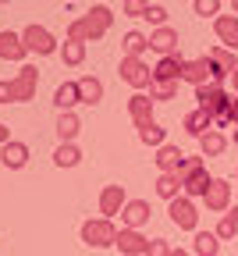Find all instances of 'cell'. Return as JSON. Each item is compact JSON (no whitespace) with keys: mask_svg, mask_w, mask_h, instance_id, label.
<instances>
[{"mask_svg":"<svg viewBox=\"0 0 238 256\" xmlns=\"http://www.w3.org/2000/svg\"><path fill=\"white\" fill-rule=\"evenodd\" d=\"M234 146H238V128H234Z\"/></svg>","mask_w":238,"mask_h":256,"instance_id":"cell-44","label":"cell"},{"mask_svg":"<svg viewBox=\"0 0 238 256\" xmlns=\"http://www.w3.org/2000/svg\"><path fill=\"white\" fill-rule=\"evenodd\" d=\"M128 118L135 121V128L153 124V96H146V92L128 96Z\"/></svg>","mask_w":238,"mask_h":256,"instance_id":"cell-17","label":"cell"},{"mask_svg":"<svg viewBox=\"0 0 238 256\" xmlns=\"http://www.w3.org/2000/svg\"><path fill=\"white\" fill-rule=\"evenodd\" d=\"M192 11L199 14V18H220V0H196V4H192Z\"/></svg>","mask_w":238,"mask_h":256,"instance_id":"cell-35","label":"cell"},{"mask_svg":"<svg viewBox=\"0 0 238 256\" xmlns=\"http://www.w3.org/2000/svg\"><path fill=\"white\" fill-rule=\"evenodd\" d=\"M192 249H196L199 256H217V252H220V238H217L214 232H196Z\"/></svg>","mask_w":238,"mask_h":256,"instance_id":"cell-30","label":"cell"},{"mask_svg":"<svg viewBox=\"0 0 238 256\" xmlns=\"http://www.w3.org/2000/svg\"><path fill=\"white\" fill-rule=\"evenodd\" d=\"M196 104H199V110H206L210 118H217V114L231 104V92H228L220 82H210V86H199V89H196Z\"/></svg>","mask_w":238,"mask_h":256,"instance_id":"cell-7","label":"cell"},{"mask_svg":"<svg viewBox=\"0 0 238 256\" xmlns=\"http://www.w3.org/2000/svg\"><path fill=\"white\" fill-rule=\"evenodd\" d=\"M199 150H202V156H220L228 150V136L220 132V128H214V132H206L199 139Z\"/></svg>","mask_w":238,"mask_h":256,"instance_id":"cell-29","label":"cell"},{"mask_svg":"<svg viewBox=\"0 0 238 256\" xmlns=\"http://www.w3.org/2000/svg\"><path fill=\"white\" fill-rule=\"evenodd\" d=\"M150 96H153V104L156 100H174V96H178V82H153Z\"/></svg>","mask_w":238,"mask_h":256,"instance_id":"cell-34","label":"cell"},{"mask_svg":"<svg viewBox=\"0 0 238 256\" xmlns=\"http://www.w3.org/2000/svg\"><path fill=\"white\" fill-rule=\"evenodd\" d=\"M214 235H217L220 242H231V238L238 235V210H228V214H220V220H217Z\"/></svg>","mask_w":238,"mask_h":256,"instance_id":"cell-31","label":"cell"},{"mask_svg":"<svg viewBox=\"0 0 238 256\" xmlns=\"http://www.w3.org/2000/svg\"><path fill=\"white\" fill-rule=\"evenodd\" d=\"M206 57H210V64H214V82H224V78H231V75L238 72V57H234V50H228V46H214Z\"/></svg>","mask_w":238,"mask_h":256,"instance_id":"cell-10","label":"cell"},{"mask_svg":"<svg viewBox=\"0 0 238 256\" xmlns=\"http://www.w3.org/2000/svg\"><path fill=\"white\" fill-rule=\"evenodd\" d=\"M121 46H124V57H142L150 50V36L139 32V28H128L124 40H121Z\"/></svg>","mask_w":238,"mask_h":256,"instance_id":"cell-27","label":"cell"},{"mask_svg":"<svg viewBox=\"0 0 238 256\" xmlns=\"http://www.w3.org/2000/svg\"><path fill=\"white\" fill-rule=\"evenodd\" d=\"M28 156H32L28 142H18V139H11L8 146H0V164H4L8 171H22V168L28 164Z\"/></svg>","mask_w":238,"mask_h":256,"instance_id":"cell-15","label":"cell"},{"mask_svg":"<svg viewBox=\"0 0 238 256\" xmlns=\"http://www.w3.org/2000/svg\"><path fill=\"white\" fill-rule=\"evenodd\" d=\"M150 50H156L160 57H174L178 54V28H171V25L153 28L150 32Z\"/></svg>","mask_w":238,"mask_h":256,"instance_id":"cell-16","label":"cell"},{"mask_svg":"<svg viewBox=\"0 0 238 256\" xmlns=\"http://www.w3.org/2000/svg\"><path fill=\"white\" fill-rule=\"evenodd\" d=\"M22 43H25V50H28V54H40V57L57 54V36H54L46 25H36V22L22 28Z\"/></svg>","mask_w":238,"mask_h":256,"instance_id":"cell-5","label":"cell"},{"mask_svg":"<svg viewBox=\"0 0 238 256\" xmlns=\"http://www.w3.org/2000/svg\"><path fill=\"white\" fill-rule=\"evenodd\" d=\"M156 168H160V174H182V168H185V153L174 146V142H167V146H160L156 150Z\"/></svg>","mask_w":238,"mask_h":256,"instance_id":"cell-18","label":"cell"},{"mask_svg":"<svg viewBox=\"0 0 238 256\" xmlns=\"http://www.w3.org/2000/svg\"><path fill=\"white\" fill-rule=\"evenodd\" d=\"M57 139L60 142H75V136L82 132V121H78V114L75 110H68V114H57Z\"/></svg>","mask_w":238,"mask_h":256,"instance_id":"cell-24","label":"cell"},{"mask_svg":"<svg viewBox=\"0 0 238 256\" xmlns=\"http://www.w3.org/2000/svg\"><path fill=\"white\" fill-rule=\"evenodd\" d=\"M146 22H150L153 28H164V25H167V8H164V4H150V8H146Z\"/></svg>","mask_w":238,"mask_h":256,"instance_id":"cell-36","label":"cell"},{"mask_svg":"<svg viewBox=\"0 0 238 256\" xmlns=\"http://www.w3.org/2000/svg\"><path fill=\"white\" fill-rule=\"evenodd\" d=\"M234 18H238V0H234Z\"/></svg>","mask_w":238,"mask_h":256,"instance_id":"cell-43","label":"cell"},{"mask_svg":"<svg viewBox=\"0 0 238 256\" xmlns=\"http://www.w3.org/2000/svg\"><path fill=\"white\" fill-rule=\"evenodd\" d=\"M78 92H82V104L86 107H96L100 100H104V82H100L96 75H82L78 78Z\"/></svg>","mask_w":238,"mask_h":256,"instance_id":"cell-26","label":"cell"},{"mask_svg":"<svg viewBox=\"0 0 238 256\" xmlns=\"http://www.w3.org/2000/svg\"><path fill=\"white\" fill-rule=\"evenodd\" d=\"M146 256H171V246H167V238H153Z\"/></svg>","mask_w":238,"mask_h":256,"instance_id":"cell-38","label":"cell"},{"mask_svg":"<svg viewBox=\"0 0 238 256\" xmlns=\"http://www.w3.org/2000/svg\"><path fill=\"white\" fill-rule=\"evenodd\" d=\"M167 217H171V224H178L182 232H192V235L199 232V210L188 196H178V200L167 203Z\"/></svg>","mask_w":238,"mask_h":256,"instance_id":"cell-8","label":"cell"},{"mask_svg":"<svg viewBox=\"0 0 238 256\" xmlns=\"http://www.w3.org/2000/svg\"><path fill=\"white\" fill-rule=\"evenodd\" d=\"M231 114H234V128H238V96H231Z\"/></svg>","mask_w":238,"mask_h":256,"instance_id":"cell-40","label":"cell"},{"mask_svg":"<svg viewBox=\"0 0 238 256\" xmlns=\"http://www.w3.org/2000/svg\"><path fill=\"white\" fill-rule=\"evenodd\" d=\"M54 104H57V110H60V114H68V110H75V107L82 104V92H78V82H60V86L54 89Z\"/></svg>","mask_w":238,"mask_h":256,"instance_id":"cell-21","label":"cell"},{"mask_svg":"<svg viewBox=\"0 0 238 256\" xmlns=\"http://www.w3.org/2000/svg\"><path fill=\"white\" fill-rule=\"evenodd\" d=\"M110 25H114V11L107 4H92L82 18H75L68 25V40L72 43H96L110 32Z\"/></svg>","mask_w":238,"mask_h":256,"instance_id":"cell-1","label":"cell"},{"mask_svg":"<svg viewBox=\"0 0 238 256\" xmlns=\"http://www.w3.org/2000/svg\"><path fill=\"white\" fill-rule=\"evenodd\" d=\"M8 142H11V128L0 121V146H8Z\"/></svg>","mask_w":238,"mask_h":256,"instance_id":"cell-39","label":"cell"},{"mask_svg":"<svg viewBox=\"0 0 238 256\" xmlns=\"http://www.w3.org/2000/svg\"><path fill=\"white\" fill-rule=\"evenodd\" d=\"M182 185L188 200H202L214 185V174H206V156H185L182 168Z\"/></svg>","mask_w":238,"mask_h":256,"instance_id":"cell-3","label":"cell"},{"mask_svg":"<svg viewBox=\"0 0 238 256\" xmlns=\"http://www.w3.org/2000/svg\"><path fill=\"white\" fill-rule=\"evenodd\" d=\"M60 60L68 64V68H78V64L86 60V43H72V40H64V46H60Z\"/></svg>","mask_w":238,"mask_h":256,"instance_id":"cell-33","label":"cell"},{"mask_svg":"<svg viewBox=\"0 0 238 256\" xmlns=\"http://www.w3.org/2000/svg\"><path fill=\"white\" fill-rule=\"evenodd\" d=\"M124 206H128L124 185H104V192H100V214H104L107 220H114Z\"/></svg>","mask_w":238,"mask_h":256,"instance_id":"cell-11","label":"cell"},{"mask_svg":"<svg viewBox=\"0 0 238 256\" xmlns=\"http://www.w3.org/2000/svg\"><path fill=\"white\" fill-rule=\"evenodd\" d=\"M36 86H40V68L36 64H22L11 82H0V104H28V100H36Z\"/></svg>","mask_w":238,"mask_h":256,"instance_id":"cell-2","label":"cell"},{"mask_svg":"<svg viewBox=\"0 0 238 256\" xmlns=\"http://www.w3.org/2000/svg\"><path fill=\"white\" fill-rule=\"evenodd\" d=\"M182 68H185V57H160L156 68H153V82H182Z\"/></svg>","mask_w":238,"mask_h":256,"instance_id":"cell-19","label":"cell"},{"mask_svg":"<svg viewBox=\"0 0 238 256\" xmlns=\"http://www.w3.org/2000/svg\"><path fill=\"white\" fill-rule=\"evenodd\" d=\"M153 188H156V196H160V200H167V203H171V200H178V196H185L182 174H160Z\"/></svg>","mask_w":238,"mask_h":256,"instance_id":"cell-25","label":"cell"},{"mask_svg":"<svg viewBox=\"0 0 238 256\" xmlns=\"http://www.w3.org/2000/svg\"><path fill=\"white\" fill-rule=\"evenodd\" d=\"M146 8L150 4H142V0H124V14L128 18H146Z\"/></svg>","mask_w":238,"mask_h":256,"instance_id":"cell-37","label":"cell"},{"mask_svg":"<svg viewBox=\"0 0 238 256\" xmlns=\"http://www.w3.org/2000/svg\"><path fill=\"white\" fill-rule=\"evenodd\" d=\"M139 142H146V146H153V150H160V146H167V128L164 124H146V128H139Z\"/></svg>","mask_w":238,"mask_h":256,"instance_id":"cell-32","label":"cell"},{"mask_svg":"<svg viewBox=\"0 0 238 256\" xmlns=\"http://www.w3.org/2000/svg\"><path fill=\"white\" fill-rule=\"evenodd\" d=\"M182 124H185V132H188L192 139H202L206 132H214V118H210L206 110H199V107H196V110H188Z\"/></svg>","mask_w":238,"mask_h":256,"instance_id":"cell-23","label":"cell"},{"mask_svg":"<svg viewBox=\"0 0 238 256\" xmlns=\"http://www.w3.org/2000/svg\"><path fill=\"white\" fill-rule=\"evenodd\" d=\"M231 86H234V96H238V72L231 75Z\"/></svg>","mask_w":238,"mask_h":256,"instance_id":"cell-42","label":"cell"},{"mask_svg":"<svg viewBox=\"0 0 238 256\" xmlns=\"http://www.w3.org/2000/svg\"><path fill=\"white\" fill-rule=\"evenodd\" d=\"M202 203H206L210 214H228L231 210V185H228V178H214V185H210L206 196H202Z\"/></svg>","mask_w":238,"mask_h":256,"instance_id":"cell-12","label":"cell"},{"mask_svg":"<svg viewBox=\"0 0 238 256\" xmlns=\"http://www.w3.org/2000/svg\"><path fill=\"white\" fill-rule=\"evenodd\" d=\"M118 249H121L124 256H146V252H150V238H146L142 232L121 228V235H118Z\"/></svg>","mask_w":238,"mask_h":256,"instance_id":"cell-20","label":"cell"},{"mask_svg":"<svg viewBox=\"0 0 238 256\" xmlns=\"http://www.w3.org/2000/svg\"><path fill=\"white\" fill-rule=\"evenodd\" d=\"M182 82H188L192 89H199V86H210V82H214V64H210V57L202 54V57L185 60V68H182Z\"/></svg>","mask_w":238,"mask_h":256,"instance_id":"cell-9","label":"cell"},{"mask_svg":"<svg viewBox=\"0 0 238 256\" xmlns=\"http://www.w3.org/2000/svg\"><path fill=\"white\" fill-rule=\"evenodd\" d=\"M171 256H188V252H185V249L178 246V249H171Z\"/></svg>","mask_w":238,"mask_h":256,"instance_id":"cell-41","label":"cell"},{"mask_svg":"<svg viewBox=\"0 0 238 256\" xmlns=\"http://www.w3.org/2000/svg\"><path fill=\"white\" fill-rule=\"evenodd\" d=\"M54 164H57V168H78V164H82V150H78L75 142H60V146L54 150Z\"/></svg>","mask_w":238,"mask_h":256,"instance_id":"cell-28","label":"cell"},{"mask_svg":"<svg viewBox=\"0 0 238 256\" xmlns=\"http://www.w3.org/2000/svg\"><path fill=\"white\" fill-rule=\"evenodd\" d=\"M150 200H128V206L121 210V228H132V232H142V224L150 220Z\"/></svg>","mask_w":238,"mask_h":256,"instance_id":"cell-13","label":"cell"},{"mask_svg":"<svg viewBox=\"0 0 238 256\" xmlns=\"http://www.w3.org/2000/svg\"><path fill=\"white\" fill-rule=\"evenodd\" d=\"M82 242L89 246V249H107V246H118V228H114V220H107V217H96V220H86L82 224Z\"/></svg>","mask_w":238,"mask_h":256,"instance_id":"cell-4","label":"cell"},{"mask_svg":"<svg viewBox=\"0 0 238 256\" xmlns=\"http://www.w3.org/2000/svg\"><path fill=\"white\" fill-rule=\"evenodd\" d=\"M214 32H217L220 46L238 50V18H234V14H220V18L214 22Z\"/></svg>","mask_w":238,"mask_h":256,"instance_id":"cell-22","label":"cell"},{"mask_svg":"<svg viewBox=\"0 0 238 256\" xmlns=\"http://www.w3.org/2000/svg\"><path fill=\"white\" fill-rule=\"evenodd\" d=\"M25 57H28V50H25V43H22V32H11V28H4V32H0V60L22 64Z\"/></svg>","mask_w":238,"mask_h":256,"instance_id":"cell-14","label":"cell"},{"mask_svg":"<svg viewBox=\"0 0 238 256\" xmlns=\"http://www.w3.org/2000/svg\"><path fill=\"white\" fill-rule=\"evenodd\" d=\"M118 75H121V82H128L132 89H146V86H153V72H150V64H146L142 57H121Z\"/></svg>","mask_w":238,"mask_h":256,"instance_id":"cell-6","label":"cell"}]
</instances>
